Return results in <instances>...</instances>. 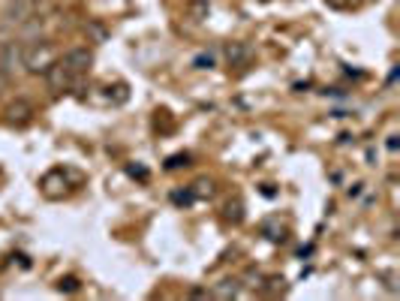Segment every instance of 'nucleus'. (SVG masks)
Segmentation results:
<instances>
[{
  "mask_svg": "<svg viewBox=\"0 0 400 301\" xmlns=\"http://www.w3.org/2000/svg\"><path fill=\"white\" fill-rule=\"evenodd\" d=\"M43 76H45V82H48V88H52V90H69L76 85V78H78L76 73H69V69L61 64V57H57Z\"/></svg>",
  "mask_w": 400,
  "mask_h": 301,
  "instance_id": "obj_5",
  "label": "nucleus"
},
{
  "mask_svg": "<svg viewBox=\"0 0 400 301\" xmlns=\"http://www.w3.org/2000/svg\"><path fill=\"white\" fill-rule=\"evenodd\" d=\"M61 64L69 69V73L82 76V73H87V69L94 66V52L87 46H76V48H69V52L61 57Z\"/></svg>",
  "mask_w": 400,
  "mask_h": 301,
  "instance_id": "obj_4",
  "label": "nucleus"
},
{
  "mask_svg": "<svg viewBox=\"0 0 400 301\" xmlns=\"http://www.w3.org/2000/svg\"><path fill=\"white\" fill-rule=\"evenodd\" d=\"M250 57H253V48H250L247 43H229V46H226V60H229L232 66L250 64Z\"/></svg>",
  "mask_w": 400,
  "mask_h": 301,
  "instance_id": "obj_8",
  "label": "nucleus"
},
{
  "mask_svg": "<svg viewBox=\"0 0 400 301\" xmlns=\"http://www.w3.org/2000/svg\"><path fill=\"white\" fill-rule=\"evenodd\" d=\"M0 73L9 76V78L15 73H24V43L22 39L0 43Z\"/></svg>",
  "mask_w": 400,
  "mask_h": 301,
  "instance_id": "obj_2",
  "label": "nucleus"
},
{
  "mask_svg": "<svg viewBox=\"0 0 400 301\" xmlns=\"http://www.w3.org/2000/svg\"><path fill=\"white\" fill-rule=\"evenodd\" d=\"M268 284H271V286H268V293H271V295H280V293H286V280L283 277H271V280H268Z\"/></svg>",
  "mask_w": 400,
  "mask_h": 301,
  "instance_id": "obj_15",
  "label": "nucleus"
},
{
  "mask_svg": "<svg viewBox=\"0 0 400 301\" xmlns=\"http://www.w3.org/2000/svg\"><path fill=\"white\" fill-rule=\"evenodd\" d=\"M211 298H220V301H229V298H238L241 295V280H235V277H226V280H220V284L211 286V293H208Z\"/></svg>",
  "mask_w": 400,
  "mask_h": 301,
  "instance_id": "obj_7",
  "label": "nucleus"
},
{
  "mask_svg": "<svg viewBox=\"0 0 400 301\" xmlns=\"http://www.w3.org/2000/svg\"><path fill=\"white\" fill-rule=\"evenodd\" d=\"M127 172H129V175H133V178H142V181L148 178V169H145V166H129V169H127Z\"/></svg>",
  "mask_w": 400,
  "mask_h": 301,
  "instance_id": "obj_19",
  "label": "nucleus"
},
{
  "mask_svg": "<svg viewBox=\"0 0 400 301\" xmlns=\"http://www.w3.org/2000/svg\"><path fill=\"white\" fill-rule=\"evenodd\" d=\"M57 289H61V293H76V289H78V280H76V277H61Z\"/></svg>",
  "mask_w": 400,
  "mask_h": 301,
  "instance_id": "obj_14",
  "label": "nucleus"
},
{
  "mask_svg": "<svg viewBox=\"0 0 400 301\" xmlns=\"http://www.w3.org/2000/svg\"><path fill=\"white\" fill-rule=\"evenodd\" d=\"M57 60V48L45 39H34V43H24V73H45Z\"/></svg>",
  "mask_w": 400,
  "mask_h": 301,
  "instance_id": "obj_1",
  "label": "nucleus"
},
{
  "mask_svg": "<svg viewBox=\"0 0 400 301\" xmlns=\"http://www.w3.org/2000/svg\"><path fill=\"white\" fill-rule=\"evenodd\" d=\"M85 36H87V43H97V46H103L106 39H108V27L103 22H85Z\"/></svg>",
  "mask_w": 400,
  "mask_h": 301,
  "instance_id": "obj_9",
  "label": "nucleus"
},
{
  "mask_svg": "<svg viewBox=\"0 0 400 301\" xmlns=\"http://www.w3.org/2000/svg\"><path fill=\"white\" fill-rule=\"evenodd\" d=\"M172 202H178V205H190V202H193V193H172Z\"/></svg>",
  "mask_w": 400,
  "mask_h": 301,
  "instance_id": "obj_18",
  "label": "nucleus"
},
{
  "mask_svg": "<svg viewBox=\"0 0 400 301\" xmlns=\"http://www.w3.org/2000/svg\"><path fill=\"white\" fill-rule=\"evenodd\" d=\"M190 13H193L196 18H208V13H211V6H208L205 0H193V4H190Z\"/></svg>",
  "mask_w": 400,
  "mask_h": 301,
  "instance_id": "obj_12",
  "label": "nucleus"
},
{
  "mask_svg": "<svg viewBox=\"0 0 400 301\" xmlns=\"http://www.w3.org/2000/svg\"><path fill=\"white\" fill-rule=\"evenodd\" d=\"M193 187H196V193H199V196H211V193H214V184H211L208 178H199Z\"/></svg>",
  "mask_w": 400,
  "mask_h": 301,
  "instance_id": "obj_13",
  "label": "nucleus"
},
{
  "mask_svg": "<svg viewBox=\"0 0 400 301\" xmlns=\"http://www.w3.org/2000/svg\"><path fill=\"white\" fill-rule=\"evenodd\" d=\"M3 115H6L9 127H24V124H31V120H34V106L27 103V99H15V103L6 106Z\"/></svg>",
  "mask_w": 400,
  "mask_h": 301,
  "instance_id": "obj_6",
  "label": "nucleus"
},
{
  "mask_svg": "<svg viewBox=\"0 0 400 301\" xmlns=\"http://www.w3.org/2000/svg\"><path fill=\"white\" fill-rule=\"evenodd\" d=\"M244 280H250V284H247V286H256V289H262V286H265V284H262V280H265V277H262V274H259V271H247V274H244Z\"/></svg>",
  "mask_w": 400,
  "mask_h": 301,
  "instance_id": "obj_16",
  "label": "nucleus"
},
{
  "mask_svg": "<svg viewBox=\"0 0 400 301\" xmlns=\"http://www.w3.org/2000/svg\"><path fill=\"white\" fill-rule=\"evenodd\" d=\"M325 4L334 9H346V6H352V0H325Z\"/></svg>",
  "mask_w": 400,
  "mask_h": 301,
  "instance_id": "obj_21",
  "label": "nucleus"
},
{
  "mask_svg": "<svg viewBox=\"0 0 400 301\" xmlns=\"http://www.w3.org/2000/svg\"><path fill=\"white\" fill-rule=\"evenodd\" d=\"M385 148L392 150V154H397V148H400V142H397V136H388V142H385Z\"/></svg>",
  "mask_w": 400,
  "mask_h": 301,
  "instance_id": "obj_22",
  "label": "nucleus"
},
{
  "mask_svg": "<svg viewBox=\"0 0 400 301\" xmlns=\"http://www.w3.org/2000/svg\"><path fill=\"white\" fill-rule=\"evenodd\" d=\"M36 9H39L36 0H13V4L3 6V22L22 27L24 22H31V18L36 15Z\"/></svg>",
  "mask_w": 400,
  "mask_h": 301,
  "instance_id": "obj_3",
  "label": "nucleus"
},
{
  "mask_svg": "<svg viewBox=\"0 0 400 301\" xmlns=\"http://www.w3.org/2000/svg\"><path fill=\"white\" fill-rule=\"evenodd\" d=\"M226 220H229V223H235V226L244 220V202H241V199H232V202L226 205Z\"/></svg>",
  "mask_w": 400,
  "mask_h": 301,
  "instance_id": "obj_10",
  "label": "nucleus"
},
{
  "mask_svg": "<svg viewBox=\"0 0 400 301\" xmlns=\"http://www.w3.org/2000/svg\"><path fill=\"white\" fill-rule=\"evenodd\" d=\"M187 163H190V157H187V154H178V157L169 160L166 169H178V166H187Z\"/></svg>",
  "mask_w": 400,
  "mask_h": 301,
  "instance_id": "obj_17",
  "label": "nucleus"
},
{
  "mask_svg": "<svg viewBox=\"0 0 400 301\" xmlns=\"http://www.w3.org/2000/svg\"><path fill=\"white\" fill-rule=\"evenodd\" d=\"M193 66H196V69H211V66H214V55H211V52L196 55V57H193Z\"/></svg>",
  "mask_w": 400,
  "mask_h": 301,
  "instance_id": "obj_11",
  "label": "nucleus"
},
{
  "mask_svg": "<svg viewBox=\"0 0 400 301\" xmlns=\"http://www.w3.org/2000/svg\"><path fill=\"white\" fill-rule=\"evenodd\" d=\"M362 190H364V184L358 181V184H352V187L346 190V196H349V199H358V196H362Z\"/></svg>",
  "mask_w": 400,
  "mask_h": 301,
  "instance_id": "obj_20",
  "label": "nucleus"
}]
</instances>
